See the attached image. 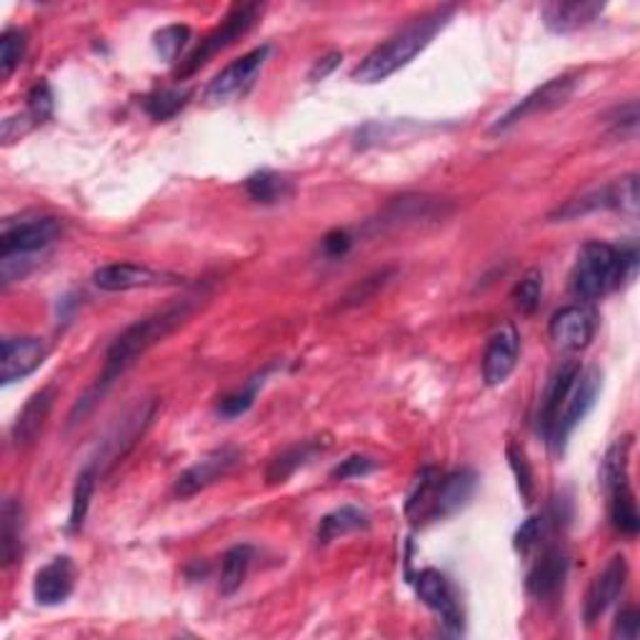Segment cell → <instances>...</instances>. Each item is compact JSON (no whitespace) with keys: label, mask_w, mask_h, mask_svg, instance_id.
<instances>
[{"label":"cell","mask_w":640,"mask_h":640,"mask_svg":"<svg viewBox=\"0 0 640 640\" xmlns=\"http://www.w3.org/2000/svg\"><path fill=\"white\" fill-rule=\"evenodd\" d=\"M195 300L198 298L175 300V303L166 306L163 310H156V313L136 320L134 326H128L126 331L110 343L108 353H106V363H103L98 381L88 391L86 398H83L78 406L73 408L71 423H78V418L86 416V413L96 406V401H100V395L106 393L113 383L124 378V375L134 369L140 358L150 351V348L158 345L160 341H163V338L171 335L175 328H181L185 320L193 316Z\"/></svg>","instance_id":"1"},{"label":"cell","mask_w":640,"mask_h":640,"mask_svg":"<svg viewBox=\"0 0 640 640\" xmlns=\"http://www.w3.org/2000/svg\"><path fill=\"white\" fill-rule=\"evenodd\" d=\"M454 15L456 6H440L433 8L428 13H423L416 21H410L403 31L391 35L388 41L381 43L378 49H373L355 65L353 81L361 83V86H375V83H383L385 78H391L393 73L406 68L418 53L428 49L433 38L454 21Z\"/></svg>","instance_id":"2"},{"label":"cell","mask_w":640,"mask_h":640,"mask_svg":"<svg viewBox=\"0 0 640 640\" xmlns=\"http://www.w3.org/2000/svg\"><path fill=\"white\" fill-rule=\"evenodd\" d=\"M638 273V246H610L590 241L580 248L576 266L570 270V290L583 300H596L608 290L633 284Z\"/></svg>","instance_id":"3"},{"label":"cell","mask_w":640,"mask_h":640,"mask_svg":"<svg viewBox=\"0 0 640 640\" xmlns=\"http://www.w3.org/2000/svg\"><path fill=\"white\" fill-rule=\"evenodd\" d=\"M598 211H618L623 215L636 218L640 211V191H638V175L630 173L618 178L610 185L596 188V191L583 193L580 198H573L563 209L555 211L551 218L553 221H573L583 218V215L598 213Z\"/></svg>","instance_id":"4"},{"label":"cell","mask_w":640,"mask_h":640,"mask_svg":"<svg viewBox=\"0 0 640 640\" xmlns=\"http://www.w3.org/2000/svg\"><path fill=\"white\" fill-rule=\"evenodd\" d=\"M260 15H263V6H258V3L233 8L231 15L225 18V21L215 28L213 33L205 35L201 45H198V49L188 55L185 61H181V65H178V71H175V81L191 78V75L201 71L203 65L213 58V55H218L221 51L228 49V45H233L235 41H241V38L258 23Z\"/></svg>","instance_id":"5"},{"label":"cell","mask_w":640,"mask_h":640,"mask_svg":"<svg viewBox=\"0 0 640 640\" xmlns=\"http://www.w3.org/2000/svg\"><path fill=\"white\" fill-rule=\"evenodd\" d=\"M270 55V45H260L253 49L246 55H241L238 61L225 65V68L215 75L209 83V88L203 93V100L209 106H231V103L241 100L246 93L256 86V78L263 71Z\"/></svg>","instance_id":"6"},{"label":"cell","mask_w":640,"mask_h":640,"mask_svg":"<svg viewBox=\"0 0 640 640\" xmlns=\"http://www.w3.org/2000/svg\"><path fill=\"white\" fill-rule=\"evenodd\" d=\"M576 88H578V75H573V73L551 78L548 83H543L541 88L529 93V96H525L521 103H515V106L508 110L503 118H498V124L491 128V134H503V130L518 126L521 120L548 116V113L566 106V103L573 98V93H576Z\"/></svg>","instance_id":"7"},{"label":"cell","mask_w":640,"mask_h":640,"mask_svg":"<svg viewBox=\"0 0 640 640\" xmlns=\"http://www.w3.org/2000/svg\"><path fill=\"white\" fill-rule=\"evenodd\" d=\"M598 393H600L598 369H588V371L580 369L578 378H576V383H573V388L568 393L566 403H563L561 416H558V420H555V428L548 438V444L558 450V454L566 450L570 433L580 426V420L588 416L593 406H596Z\"/></svg>","instance_id":"8"},{"label":"cell","mask_w":640,"mask_h":640,"mask_svg":"<svg viewBox=\"0 0 640 640\" xmlns=\"http://www.w3.org/2000/svg\"><path fill=\"white\" fill-rule=\"evenodd\" d=\"M181 276L166 270H156L148 266H136V263H110V266H100L93 273V284L108 294H126V290L138 288H160V286H178Z\"/></svg>","instance_id":"9"},{"label":"cell","mask_w":640,"mask_h":640,"mask_svg":"<svg viewBox=\"0 0 640 640\" xmlns=\"http://www.w3.org/2000/svg\"><path fill=\"white\" fill-rule=\"evenodd\" d=\"M61 233L63 223L61 218H53V215L21 221L6 225L0 248H3V256H38L41 250L53 246L61 238Z\"/></svg>","instance_id":"10"},{"label":"cell","mask_w":640,"mask_h":640,"mask_svg":"<svg viewBox=\"0 0 640 640\" xmlns=\"http://www.w3.org/2000/svg\"><path fill=\"white\" fill-rule=\"evenodd\" d=\"M548 335L553 345L563 353H576L583 351L596 335V313L588 306H566L555 310Z\"/></svg>","instance_id":"11"},{"label":"cell","mask_w":640,"mask_h":640,"mask_svg":"<svg viewBox=\"0 0 640 640\" xmlns=\"http://www.w3.org/2000/svg\"><path fill=\"white\" fill-rule=\"evenodd\" d=\"M243 454L238 448L225 446L218 450H211L209 456H203L198 463H193L188 470H183L175 480V495L178 498H191L195 493H201L203 488L213 486L215 480H221L223 476H228L231 470L241 463Z\"/></svg>","instance_id":"12"},{"label":"cell","mask_w":640,"mask_h":640,"mask_svg":"<svg viewBox=\"0 0 640 640\" xmlns=\"http://www.w3.org/2000/svg\"><path fill=\"white\" fill-rule=\"evenodd\" d=\"M626 580H628L626 555H614V558L608 561V566L600 570L588 586L586 604H583V616H586L588 626L598 623L600 616H606V610L614 606L620 598V593H623Z\"/></svg>","instance_id":"13"},{"label":"cell","mask_w":640,"mask_h":640,"mask_svg":"<svg viewBox=\"0 0 640 640\" xmlns=\"http://www.w3.org/2000/svg\"><path fill=\"white\" fill-rule=\"evenodd\" d=\"M153 413H156V401L153 398L140 401L138 406L130 410L124 420L118 423V428L110 433L108 440L100 448V458L93 466L106 468V466L120 463V460L126 458L128 450L138 444L140 436H143V430L148 428V423H150V418H153Z\"/></svg>","instance_id":"14"},{"label":"cell","mask_w":640,"mask_h":640,"mask_svg":"<svg viewBox=\"0 0 640 640\" xmlns=\"http://www.w3.org/2000/svg\"><path fill=\"white\" fill-rule=\"evenodd\" d=\"M416 590L423 604H426L430 610H436L444 620V626L450 630H460L463 628V610L458 606V596L450 580L444 576V573L436 568H426L418 573L416 580Z\"/></svg>","instance_id":"15"},{"label":"cell","mask_w":640,"mask_h":640,"mask_svg":"<svg viewBox=\"0 0 640 640\" xmlns=\"http://www.w3.org/2000/svg\"><path fill=\"white\" fill-rule=\"evenodd\" d=\"M45 355H49V345L41 338H6L3 355H0V381L11 385L28 378L41 369Z\"/></svg>","instance_id":"16"},{"label":"cell","mask_w":640,"mask_h":640,"mask_svg":"<svg viewBox=\"0 0 640 640\" xmlns=\"http://www.w3.org/2000/svg\"><path fill=\"white\" fill-rule=\"evenodd\" d=\"M476 486H478V476L473 470L468 468H460L454 470V473H448L444 478H438L436 488H433V493L428 498V518H448L458 513L460 508H463L470 498L476 493Z\"/></svg>","instance_id":"17"},{"label":"cell","mask_w":640,"mask_h":640,"mask_svg":"<svg viewBox=\"0 0 640 640\" xmlns=\"http://www.w3.org/2000/svg\"><path fill=\"white\" fill-rule=\"evenodd\" d=\"M518 355H521V338H518L513 326H505L501 331L491 335L483 353V381L486 385L505 383L518 365Z\"/></svg>","instance_id":"18"},{"label":"cell","mask_w":640,"mask_h":640,"mask_svg":"<svg viewBox=\"0 0 640 640\" xmlns=\"http://www.w3.org/2000/svg\"><path fill=\"white\" fill-rule=\"evenodd\" d=\"M606 6L596 3V0H570V3H563V0H555V3L543 6V23L551 33L568 35L583 31L598 21L604 15Z\"/></svg>","instance_id":"19"},{"label":"cell","mask_w":640,"mask_h":640,"mask_svg":"<svg viewBox=\"0 0 640 640\" xmlns=\"http://www.w3.org/2000/svg\"><path fill=\"white\" fill-rule=\"evenodd\" d=\"M75 586V566L68 555L53 558L49 566H43L35 573L33 596L41 606H61L68 600Z\"/></svg>","instance_id":"20"},{"label":"cell","mask_w":640,"mask_h":640,"mask_svg":"<svg viewBox=\"0 0 640 640\" xmlns=\"http://www.w3.org/2000/svg\"><path fill=\"white\" fill-rule=\"evenodd\" d=\"M53 401H55V388L49 385V388H41L35 395H31V401H28L23 410L18 413V418L11 428V444L18 450L33 446L38 436H41L45 420H49L51 416Z\"/></svg>","instance_id":"21"},{"label":"cell","mask_w":640,"mask_h":640,"mask_svg":"<svg viewBox=\"0 0 640 640\" xmlns=\"http://www.w3.org/2000/svg\"><path fill=\"white\" fill-rule=\"evenodd\" d=\"M578 373H580V363L578 361L561 363L558 371L553 373L548 388H545L543 403H541V413H538V430L543 433L545 440L551 438V433L555 428V420H558V416H561L563 403H566L568 393L573 388V383H576V378H578Z\"/></svg>","instance_id":"22"},{"label":"cell","mask_w":640,"mask_h":640,"mask_svg":"<svg viewBox=\"0 0 640 640\" xmlns=\"http://www.w3.org/2000/svg\"><path fill=\"white\" fill-rule=\"evenodd\" d=\"M568 576V555L561 548H548L529 573V593L533 598L545 600L561 590Z\"/></svg>","instance_id":"23"},{"label":"cell","mask_w":640,"mask_h":640,"mask_svg":"<svg viewBox=\"0 0 640 640\" xmlns=\"http://www.w3.org/2000/svg\"><path fill=\"white\" fill-rule=\"evenodd\" d=\"M446 201L436 198H398L385 209L381 225H406V223H423L446 218Z\"/></svg>","instance_id":"24"},{"label":"cell","mask_w":640,"mask_h":640,"mask_svg":"<svg viewBox=\"0 0 640 640\" xmlns=\"http://www.w3.org/2000/svg\"><path fill=\"white\" fill-rule=\"evenodd\" d=\"M610 495V523L628 538H633L640 531V515L636 505V493L630 488V478L618 480V483L606 488Z\"/></svg>","instance_id":"25"},{"label":"cell","mask_w":640,"mask_h":640,"mask_svg":"<svg viewBox=\"0 0 640 640\" xmlns=\"http://www.w3.org/2000/svg\"><path fill=\"white\" fill-rule=\"evenodd\" d=\"M0 548H3V566H13L23 551V505L15 498H8L0 511Z\"/></svg>","instance_id":"26"},{"label":"cell","mask_w":640,"mask_h":640,"mask_svg":"<svg viewBox=\"0 0 640 640\" xmlns=\"http://www.w3.org/2000/svg\"><path fill=\"white\" fill-rule=\"evenodd\" d=\"M363 529H369V513L361 511V508H355V505H343V508H335V511L320 518L316 538H318V543L326 545L335 538H343V535H348V533H355V531H363Z\"/></svg>","instance_id":"27"},{"label":"cell","mask_w":640,"mask_h":640,"mask_svg":"<svg viewBox=\"0 0 640 640\" xmlns=\"http://www.w3.org/2000/svg\"><path fill=\"white\" fill-rule=\"evenodd\" d=\"M246 193L250 195V201L260 205H276L288 201L290 193H294V183L280 173L258 171L246 181Z\"/></svg>","instance_id":"28"},{"label":"cell","mask_w":640,"mask_h":640,"mask_svg":"<svg viewBox=\"0 0 640 640\" xmlns=\"http://www.w3.org/2000/svg\"><path fill=\"white\" fill-rule=\"evenodd\" d=\"M253 555H256V551H253L246 543L233 545L231 551H225L221 561V593L231 596V593L241 588V583L248 576Z\"/></svg>","instance_id":"29"},{"label":"cell","mask_w":640,"mask_h":640,"mask_svg":"<svg viewBox=\"0 0 640 640\" xmlns=\"http://www.w3.org/2000/svg\"><path fill=\"white\" fill-rule=\"evenodd\" d=\"M318 450H320V446L316 444V440H308V444H300V446H294V448L284 450V454H280L270 463L268 473H266V480H268L270 486L286 483V480L290 476H294L298 468H303L306 463H310V458H313L318 454Z\"/></svg>","instance_id":"30"},{"label":"cell","mask_w":640,"mask_h":640,"mask_svg":"<svg viewBox=\"0 0 640 640\" xmlns=\"http://www.w3.org/2000/svg\"><path fill=\"white\" fill-rule=\"evenodd\" d=\"M96 480H98V468L96 466H86L75 478V488H73V501H71V518H68V531L75 533L83 529L86 523L88 508H90V498L93 491H96Z\"/></svg>","instance_id":"31"},{"label":"cell","mask_w":640,"mask_h":640,"mask_svg":"<svg viewBox=\"0 0 640 640\" xmlns=\"http://www.w3.org/2000/svg\"><path fill=\"white\" fill-rule=\"evenodd\" d=\"M193 98L191 88H163L143 98V108L153 120H171Z\"/></svg>","instance_id":"32"},{"label":"cell","mask_w":640,"mask_h":640,"mask_svg":"<svg viewBox=\"0 0 640 640\" xmlns=\"http://www.w3.org/2000/svg\"><path fill=\"white\" fill-rule=\"evenodd\" d=\"M630 448H633V436H623L618 438L614 446L608 448L606 460H604V470H600V478H604V486H614L618 480L630 478L628 476V466H630Z\"/></svg>","instance_id":"33"},{"label":"cell","mask_w":640,"mask_h":640,"mask_svg":"<svg viewBox=\"0 0 640 640\" xmlns=\"http://www.w3.org/2000/svg\"><path fill=\"white\" fill-rule=\"evenodd\" d=\"M541 296H543V273L538 268H533L515 284L513 303L518 310H521V313L531 316V313H535V310H538Z\"/></svg>","instance_id":"34"},{"label":"cell","mask_w":640,"mask_h":640,"mask_svg":"<svg viewBox=\"0 0 640 640\" xmlns=\"http://www.w3.org/2000/svg\"><path fill=\"white\" fill-rule=\"evenodd\" d=\"M25 45V33L18 31V28H8L3 38H0V73H3V78H11L13 71L21 65Z\"/></svg>","instance_id":"35"},{"label":"cell","mask_w":640,"mask_h":640,"mask_svg":"<svg viewBox=\"0 0 640 640\" xmlns=\"http://www.w3.org/2000/svg\"><path fill=\"white\" fill-rule=\"evenodd\" d=\"M191 41V28L188 25H168L163 31L156 33V51L163 61L173 63L178 61V55L183 53V49Z\"/></svg>","instance_id":"36"},{"label":"cell","mask_w":640,"mask_h":640,"mask_svg":"<svg viewBox=\"0 0 640 640\" xmlns=\"http://www.w3.org/2000/svg\"><path fill=\"white\" fill-rule=\"evenodd\" d=\"M260 383L263 381L253 378L243 391L225 395V398L218 403V413H221V416L223 418H238V416H243V413H246L253 406V401H256Z\"/></svg>","instance_id":"37"},{"label":"cell","mask_w":640,"mask_h":640,"mask_svg":"<svg viewBox=\"0 0 640 640\" xmlns=\"http://www.w3.org/2000/svg\"><path fill=\"white\" fill-rule=\"evenodd\" d=\"M28 113H31L35 124H43V120L53 116V90L45 81L35 83L31 93H28Z\"/></svg>","instance_id":"38"},{"label":"cell","mask_w":640,"mask_h":640,"mask_svg":"<svg viewBox=\"0 0 640 640\" xmlns=\"http://www.w3.org/2000/svg\"><path fill=\"white\" fill-rule=\"evenodd\" d=\"M508 460H511V468L518 478V491H521L523 501L531 503L533 498V470L529 466V460H525L523 450H518L515 446H508Z\"/></svg>","instance_id":"39"},{"label":"cell","mask_w":640,"mask_h":640,"mask_svg":"<svg viewBox=\"0 0 640 640\" xmlns=\"http://www.w3.org/2000/svg\"><path fill=\"white\" fill-rule=\"evenodd\" d=\"M638 120H640L638 103L630 100V103H626V106H620V108L614 110V116L608 118V124H610V130H614L616 136H620V138L630 136V138H633L638 134Z\"/></svg>","instance_id":"40"},{"label":"cell","mask_w":640,"mask_h":640,"mask_svg":"<svg viewBox=\"0 0 640 640\" xmlns=\"http://www.w3.org/2000/svg\"><path fill=\"white\" fill-rule=\"evenodd\" d=\"M375 468H378V463H375L373 458H369V456H351V458H345L341 466H335L331 476L335 480H351V478L369 476V473H373Z\"/></svg>","instance_id":"41"},{"label":"cell","mask_w":640,"mask_h":640,"mask_svg":"<svg viewBox=\"0 0 640 640\" xmlns=\"http://www.w3.org/2000/svg\"><path fill=\"white\" fill-rule=\"evenodd\" d=\"M640 633V614L636 608H623L614 623V638L636 640Z\"/></svg>","instance_id":"42"},{"label":"cell","mask_w":640,"mask_h":640,"mask_svg":"<svg viewBox=\"0 0 640 640\" xmlns=\"http://www.w3.org/2000/svg\"><path fill=\"white\" fill-rule=\"evenodd\" d=\"M541 533H543V518L541 515L529 518V521H525L515 533V548L525 553L531 545H535V541L541 538Z\"/></svg>","instance_id":"43"},{"label":"cell","mask_w":640,"mask_h":640,"mask_svg":"<svg viewBox=\"0 0 640 640\" xmlns=\"http://www.w3.org/2000/svg\"><path fill=\"white\" fill-rule=\"evenodd\" d=\"M353 246V235L348 231H331L323 238V253L328 258H343L348 250Z\"/></svg>","instance_id":"44"},{"label":"cell","mask_w":640,"mask_h":640,"mask_svg":"<svg viewBox=\"0 0 640 640\" xmlns=\"http://www.w3.org/2000/svg\"><path fill=\"white\" fill-rule=\"evenodd\" d=\"M341 61H343V53H328L326 58H320L313 65V71H310V81H323L328 73H333L338 68V63Z\"/></svg>","instance_id":"45"}]
</instances>
